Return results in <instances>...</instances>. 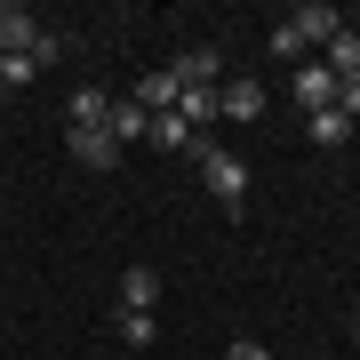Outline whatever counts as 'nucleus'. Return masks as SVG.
<instances>
[{
	"label": "nucleus",
	"mask_w": 360,
	"mask_h": 360,
	"mask_svg": "<svg viewBox=\"0 0 360 360\" xmlns=\"http://www.w3.org/2000/svg\"><path fill=\"white\" fill-rule=\"evenodd\" d=\"M193 160H200V184H208V193H217V208H224V217H248V160L240 153H217V144H193Z\"/></svg>",
	"instance_id": "obj_1"
},
{
	"label": "nucleus",
	"mask_w": 360,
	"mask_h": 360,
	"mask_svg": "<svg viewBox=\"0 0 360 360\" xmlns=\"http://www.w3.org/2000/svg\"><path fill=\"white\" fill-rule=\"evenodd\" d=\"M288 96H296V104H304V112H328V104H336V96H345V80H336V72L321 65V56H304V65H296V72H288Z\"/></svg>",
	"instance_id": "obj_2"
},
{
	"label": "nucleus",
	"mask_w": 360,
	"mask_h": 360,
	"mask_svg": "<svg viewBox=\"0 0 360 360\" xmlns=\"http://www.w3.org/2000/svg\"><path fill=\"white\" fill-rule=\"evenodd\" d=\"M65 153H72L80 168H112L120 144H112V129H65Z\"/></svg>",
	"instance_id": "obj_3"
},
{
	"label": "nucleus",
	"mask_w": 360,
	"mask_h": 360,
	"mask_svg": "<svg viewBox=\"0 0 360 360\" xmlns=\"http://www.w3.org/2000/svg\"><path fill=\"white\" fill-rule=\"evenodd\" d=\"M288 25H296V32H304V49H328V40H336V32H345V16H336V8H328V0H304V8H296V16H288Z\"/></svg>",
	"instance_id": "obj_4"
},
{
	"label": "nucleus",
	"mask_w": 360,
	"mask_h": 360,
	"mask_svg": "<svg viewBox=\"0 0 360 360\" xmlns=\"http://www.w3.org/2000/svg\"><path fill=\"white\" fill-rule=\"evenodd\" d=\"M217 72H224L217 49H184L176 65H168V80H176V89H217Z\"/></svg>",
	"instance_id": "obj_5"
},
{
	"label": "nucleus",
	"mask_w": 360,
	"mask_h": 360,
	"mask_svg": "<svg viewBox=\"0 0 360 360\" xmlns=\"http://www.w3.org/2000/svg\"><path fill=\"white\" fill-rule=\"evenodd\" d=\"M104 129H112V144L129 153V144H144V136H153V112H144L136 96H112V120H104Z\"/></svg>",
	"instance_id": "obj_6"
},
{
	"label": "nucleus",
	"mask_w": 360,
	"mask_h": 360,
	"mask_svg": "<svg viewBox=\"0 0 360 360\" xmlns=\"http://www.w3.org/2000/svg\"><path fill=\"white\" fill-rule=\"evenodd\" d=\"M49 32L32 8H0V56H32V40Z\"/></svg>",
	"instance_id": "obj_7"
},
{
	"label": "nucleus",
	"mask_w": 360,
	"mask_h": 360,
	"mask_svg": "<svg viewBox=\"0 0 360 360\" xmlns=\"http://www.w3.org/2000/svg\"><path fill=\"white\" fill-rule=\"evenodd\" d=\"M352 129H360V120H345L336 104H328V112H304V136L321 144V153H345V144H352Z\"/></svg>",
	"instance_id": "obj_8"
},
{
	"label": "nucleus",
	"mask_w": 360,
	"mask_h": 360,
	"mask_svg": "<svg viewBox=\"0 0 360 360\" xmlns=\"http://www.w3.org/2000/svg\"><path fill=\"white\" fill-rule=\"evenodd\" d=\"M217 112L224 120H257L264 112V89H257V80H224V89H217Z\"/></svg>",
	"instance_id": "obj_9"
},
{
	"label": "nucleus",
	"mask_w": 360,
	"mask_h": 360,
	"mask_svg": "<svg viewBox=\"0 0 360 360\" xmlns=\"http://www.w3.org/2000/svg\"><path fill=\"white\" fill-rule=\"evenodd\" d=\"M153 304H160V272L129 264V272H120V312H153Z\"/></svg>",
	"instance_id": "obj_10"
},
{
	"label": "nucleus",
	"mask_w": 360,
	"mask_h": 360,
	"mask_svg": "<svg viewBox=\"0 0 360 360\" xmlns=\"http://www.w3.org/2000/svg\"><path fill=\"white\" fill-rule=\"evenodd\" d=\"M168 112H176L193 136L208 129V120H224V112H217V89H176V104H168Z\"/></svg>",
	"instance_id": "obj_11"
},
{
	"label": "nucleus",
	"mask_w": 360,
	"mask_h": 360,
	"mask_svg": "<svg viewBox=\"0 0 360 360\" xmlns=\"http://www.w3.org/2000/svg\"><path fill=\"white\" fill-rule=\"evenodd\" d=\"M321 65H328L336 80H360V32H352V25H345V32H336L328 49H321Z\"/></svg>",
	"instance_id": "obj_12"
},
{
	"label": "nucleus",
	"mask_w": 360,
	"mask_h": 360,
	"mask_svg": "<svg viewBox=\"0 0 360 360\" xmlns=\"http://www.w3.org/2000/svg\"><path fill=\"white\" fill-rule=\"evenodd\" d=\"M112 120V96L104 89H72V129H104Z\"/></svg>",
	"instance_id": "obj_13"
},
{
	"label": "nucleus",
	"mask_w": 360,
	"mask_h": 360,
	"mask_svg": "<svg viewBox=\"0 0 360 360\" xmlns=\"http://www.w3.org/2000/svg\"><path fill=\"white\" fill-rule=\"evenodd\" d=\"M129 96L144 104V112H168V104H176V80H168V65H160V72H144V80H136Z\"/></svg>",
	"instance_id": "obj_14"
},
{
	"label": "nucleus",
	"mask_w": 360,
	"mask_h": 360,
	"mask_svg": "<svg viewBox=\"0 0 360 360\" xmlns=\"http://www.w3.org/2000/svg\"><path fill=\"white\" fill-rule=\"evenodd\" d=\"M112 328H120V345H160V321H153V312H112Z\"/></svg>",
	"instance_id": "obj_15"
},
{
	"label": "nucleus",
	"mask_w": 360,
	"mask_h": 360,
	"mask_svg": "<svg viewBox=\"0 0 360 360\" xmlns=\"http://www.w3.org/2000/svg\"><path fill=\"white\" fill-rule=\"evenodd\" d=\"M153 144H168V153H193V144H200V136H193V129H184V120H176V112H153Z\"/></svg>",
	"instance_id": "obj_16"
},
{
	"label": "nucleus",
	"mask_w": 360,
	"mask_h": 360,
	"mask_svg": "<svg viewBox=\"0 0 360 360\" xmlns=\"http://www.w3.org/2000/svg\"><path fill=\"white\" fill-rule=\"evenodd\" d=\"M272 56H281V65L296 72V65H304L312 49H304V32H296V25H272Z\"/></svg>",
	"instance_id": "obj_17"
},
{
	"label": "nucleus",
	"mask_w": 360,
	"mask_h": 360,
	"mask_svg": "<svg viewBox=\"0 0 360 360\" xmlns=\"http://www.w3.org/2000/svg\"><path fill=\"white\" fill-rule=\"evenodd\" d=\"M32 80H40L32 56H0V96H8V89H32Z\"/></svg>",
	"instance_id": "obj_18"
},
{
	"label": "nucleus",
	"mask_w": 360,
	"mask_h": 360,
	"mask_svg": "<svg viewBox=\"0 0 360 360\" xmlns=\"http://www.w3.org/2000/svg\"><path fill=\"white\" fill-rule=\"evenodd\" d=\"M224 360H272V345H257V336H240V345H224Z\"/></svg>",
	"instance_id": "obj_19"
},
{
	"label": "nucleus",
	"mask_w": 360,
	"mask_h": 360,
	"mask_svg": "<svg viewBox=\"0 0 360 360\" xmlns=\"http://www.w3.org/2000/svg\"><path fill=\"white\" fill-rule=\"evenodd\" d=\"M352 328H360V312H352Z\"/></svg>",
	"instance_id": "obj_20"
}]
</instances>
